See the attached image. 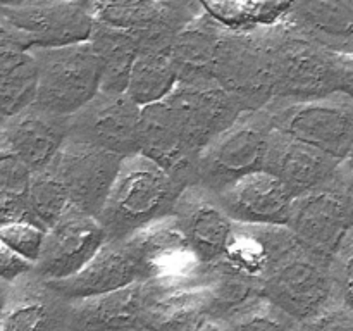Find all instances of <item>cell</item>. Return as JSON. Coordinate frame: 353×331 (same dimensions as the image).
Returning a JSON list of instances; mask_svg holds the SVG:
<instances>
[{"label": "cell", "instance_id": "37", "mask_svg": "<svg viewBox=\"0 0 353 331\" xmlns=\"http://www.w3.org/2000/svg\"><path fill=\"white\" fill-rule=\"evenodd\" d=\"M34 262L0 243V281H14L19 276L33 271Z\"/></svg>", "mask_w": 353, "mask_h": 331}, {"label": "cell", "instance_id": "33", "mask_svg": "<svg viewBox=\"0 0 353 331\" xmlns=\"http://www.w3.org/2000/svg\"><path fill=\"white\" fill-rule=\"evenodd\" d=\"M45 234H47V230L33 221L0 223V243L7 245L34 264L41 254Z\"/></svg>", "mask_w": 353, "mask_h": 331}, {"label": "cell", "instance_id": "32", "mask_svg": "<svg viewBox=\"0 0 353 331\" xmlns=\"http://www.w3.org/2000/svg\"><path fill=\"white\" fill-rule=\"evenodd\" d=\"M71 205L68 188L50 168L33 171L30 185V209L33 221L48 230Z\"/></svg>", "mask_w": 353, "mask_h": 331}, {"label": "cell", "instance_id": "13", "mask_svg": "<svg viewBox=\"0 0 353 331\" xmlns=\"http://www.w3.org/2000/svg\"><path fill=\"white\" fill-rule=\"evenodd\" d=\"M95 17L133 33L140 48L169 50L176 34L203 12L200 0H130L123 3L93 2Z\"/></svg>", "mask_w": 353, "mask_h": 331}, {"label": "cell", "instance_id": "1", "mask_svg": "<svg viewBox=\"0 0 353 331\" xmlns=\"http://www.w3.org/2000/svg\"><path fill=\"white\" fill-rule=\"evenodd\" d=\"M185 186L143 152L128 155L97 217L109 240H126L147 224L172 214Z\"/></svg>", "mask_w": 353, "mask_h": 331}, {"label": "cell", "instance_id": "7", "mask_svg": "<svg viewBox=\"0 0 353 331\" xmlns=\"http://www.w3.org/2000/svg\"><path fill=\"white\" fill-rule=\"evenodd\" d=\"M216 79L243 110L262 109L274 99L268 26L231 30L224 26L217 54Z\"/></svg>", "mask_w": 353, "mask_h": 331}, {"label": "cell", "instance_id": "20", "mask_svg": "<svg viewBox=\"0 0 353 331\" xmlns=\"http://www.w3.org/2000/svg\"><path fill=\"white\" fill-rule=\"evenodd\" d=\"M299 243L288 224L236 223L223 261L262 290L265 276Z\"/></svg>", "mask_w": 353, "mask_h": 331}, {"label": "cell", "instance_id": "11", "mask_svg": "<svg viewBox=\"0 0 353 331\" xmlns=\"http://www.w3.org/2000/svg\"><path fill=\"white\" fill-rule=\"evenodd\" d=\"M143 107L126 92L100 90L83 109L69 116V137L128 157L140 152Z\"/></svg>", "mask_w": 353, "mask_h": 331}, {"label": "cell", "instance_id": "6", "mask_svg": "<svg viewBox=\"0 0 353 331\" xmlns=\"http://www.w3.org/2000/svg\"><path fill=\"white\" fill-rule=\"evenodd\" d=\"M274 130L288 133L338 159L353 152V99L333 92L312 99H272L265 106Z\"/></svg>", "mask_w": 353, "mask_h": 331}, {"label": "cell", "instance_id": "15", "mask_svg": "<svg viewBox=\"0 0 353 331\" xmlns=\"http://www.w3.org/2000/svg\"><path fill=\"white\" fill-rule=\"evenodd\" d=\"M288 226L300 245L326 264L352 228L341 200L330 183L295 197Z\"/></svg>", "mask_w": 353, "mask_h": 331}, {"label": "cell", "instance_id": "27", "mask_svg": "<svg viewBox=\"0 0 353 331\" xmlns=\"http://www.w3.org/2000/svg\"><path fill=\"white\" fill-rule=\"evenodd\" d=\"M38 62L33 50L0 43V100L2 117L14 116L37 102Z\"/></svg>", "mask_w": 353, "mask_h": 331}, {"label": "cell", "instance_id": "30", "mask_svg": "<svg viewBox=\"0 0 353 331\" xmlns=\"http://www.w3.org/2000/svg\"><path fill=\"white\" fill-rule=\"evenodd\" d=\"M31 176L33 171L26 162L7 147H0V223L33 221L30 209Z\"/></svg>", "mask_w": 353, "mask_h": 331}, {"label": "cell", "instance_id": "42", "mask_svg": "<svg viewBox=\"0 0 353 331\" xmlns=\"http://www.w3.org/2000/svg\"><path fill=\"white\" fill-rule=\"evenodd\" d=\"M350 2H352V3H353V0H350Z\"/></svg>", "mask_w": 353, "mask_h": 331}, {"label": "cell", "instance_id": "3", "mask_svg": "<svg viewBox=\"0 0 353 331\" xmlns=\"http://www.w3.org/2000/svg\"><path fill=\"white\" fill-rule=\"evenodd\" d=\"M93 26L92 0H30L0 6V43L26 50L85 41Z\"/></svg>", "mask_w": 353, "mask_h": 331}, {"label": "cell", "instance_id": "9", "mask_svg": "<svg viewBox=\"0 0 353 331\" xmlns=\"http://www.w3.org/2000/svg\"><path fill=\"white\" fill-rule=\"evenodd\" d=\"M161 102L178 133L196 155L245 112L238 100L217 79L178 83Z\"/></svg>", "mask_w": 353, "mask_h": 331}, {"label": "cell", "instance_id": "2", "mask_svg": "<svg viewBox=\"0 0 353 331\" xmlns=\"http://www.w3.org/2000/svg\"><path fill=\"white\" fill-rule=\"evenodd\" d=\"M274 99H312L336 92L334 52L300 31L288 17L268 26Z\"/></svg>", "mask_w": 353, "mask_h": 331}, {"label": "cell", "instance_id": "26", "mask_svg": "<svg viewBox=\"0 0 353 331\" xmlns=\"http://www.w3.org/2000/svg\"><path fill=\"white\" fill-rule=\"evenodd\" d=\"M88 40L93 45L102 68L100 90L117 93L126 92L131 69L140 54L138 38L128 30L95 17V26Z\"/></svg>", "mask_w": 353, "mask_h": 331}, {"label": "cell", "instance_id": "12", "mask_svg": "<svg viewBox=\"0 0 353 331\" xmlns=\"http://www.w3.org/2000/svg\"><path fill=\"white\" fill-rule=\"evenodd\" d=\"M109 240L99 217L71 203L45 234L34 271L47 281L81 271Z\"/></svg>", "mask_w": 353, "mask_h": 331}, {"label": "cell", "instance_id": "31", "mask_svg": "<svg viewBox=\"0 0 353 331\" xmlns=\"http://www.w3.org/2000/svg\"><path fill=\"white\" fill-rule=\"evenodd\" d=\"M224 330H300V323L264 293H257L224 317Z\"/></svg>", "mask_w": 353, "mask_h": 331}, {"label": "cell", "instance_id": "24", "mask_svg": "<svg viewBox=\"0 0 353 331\" xmlns=\"http://www.w3.org/2000/svg\"><path fill=\"white\" fill-rule=\"evenodd\" d=\"M223 30L224 24L203 9L176 34L169 54L178 71V83H207L216 79Z\"/></svg>", "mask_w": 353, "mask_h": 331}, {"label": "cell", "instance_id": "23", "mask_svg": "<svg viewBox=\"0 0 353 331\" xmlns=\"http://www.w3.org/2000/svg\"><path fill=\"white\" fill-rule=\"evenodd\" d=\"M148 279L102 295L69 300L71 330H147Z\"/></svg>", "mask_w": 353, "mask_h": 331}, {"label": "cell", "instance_id": "41", "mask_svg": "<svg viewBox=\"0 0 353 331\" xmlns=\"http://www.w3.org/2000/svg\"><path fill=\"white\" fill-rule=\"evenodd\" d=\"M352 157H353V152H352Z\"/></svg>", "mask_w": 353, "mask_h": 331}, {"label": "cell", "instance_id": "17", "mask_svg": "<svg viewBox=\"0 0 353 331\" xmlns=\"http://www.w3.org/2000/svg\"><path fill=\"white\" fill-rule=\"evenodd\" d=\"M69 137V116L31 103L14 116L2 117L0 147L12 150L31 171L48 168Z\"/></svg>", "mask_w": 353, "mask_h": 331}, {"label": "cell", "instance_id": "25", "mask_svg": "<svg viewBox=\"0 0 353 331\" xmlns=\"http://www.w3.org/2000/svg\"><path fill=\"white\" fill-rule=\"evenodd\" d=\"M286 17L331 52H353L350 0H295Z\"/></svg>", "mask_w": 353, "mask_h": 331}, {"label": "cell", "instance_id": "18", "mask_svg": "<svg viewBox=\"0 0 353 331\" xmlns=\"http://www.w3.org/2000/svg\"><path fill=\"white\" fill-rule=\"evenodd\" d=\"M147 278H183L203 268L174 214L147 224L126 238Z\"/></svg>", "mask_w": 353, "mask_h": 331}, {"label": "cell", "instance_id": "4", "mask_svg": "<svg viewBox=\"0 0 353 331\" xmlns=\"http://www.w3.org/2000/svg\"><path fill=\"white\" fill-rule=\"evenodd\" d=\"M272 130L271 114L265 107L241 112L200 152L195 181L221 193L243 176L264 168Z\"/></svg>", "mask_w": 353, "mask_h": 331}, {"label": "cell", "instance_id": "16", "mask_svg": "<svg viewBox=\"0 0 353 331\" xmlns=\"http://www.w3.org/2000/svg\"><path fill=\"white\" fill-rule=\"evenodd\" d=\"M172 214L203 264L221 261L236 221L230 216L219 195L200 183H190L178 197Z\"/></svg>", "mask_w": 353, "mask_h": 331}, {"label": "cell", "instance_id": "8", "mask_svg": "<svg viewBox=\"0 0 353 331\" xmlns=\"http://www.w3.org/2000/svg\"><path fill=\"white\" fill-rule=\"evenodd\" d=\"M262 293L299 321L300 330L336 297L330 264L300 243L265 276Z\"/></svg>", "mask_w": 353, "mask_h": 331}, {"label": "cell", "instance_id": "10", "mask_svg": "<svg viewBox=\"0 0 353 331\" xmlns=\"http://www.w3.org/2000/svg\"><path fill=\"white\" fill-rule=\"evenodd\" d=\"M123 161L116 152L68 137L48 168L65 185L72 205L99 216Z\"/></svg>", "mask_w": 353, "mask_h": 331}, {"label": "cell", "instance_id": "35", "mask_svg": "<svg viewBox=\"0 0 353 331\" xmlns=\"http://www.w3.org/2000/svg\"><path fill=\"white\" fill-rule=\"evenodd\" d=\"M302 330H353V309L334 297L317 316L303 323Z\"/></svg>", "mask_w": 353, "mask_h": 331}, {"label": "cell", "instance_id": "34", "mask_svg": "<svg viewBox=\"0 0 353 331\" xmlns=\"http://www.w3.org/2000/svg\"><path fill=\"white\" fill-rule=\"evenodd\" d=\"M334 293L353 309V226L345 234L336 254L330 262Z\"/></svg>", "mask_w": 353, "mask_h": 331}, {"label": "cell", "instance_id": "19", "mask_svg": "<svg viewBox=\"0 0 353 331\" xmlns=\"http://www.w3.org/2000/svg\"><path fill=\"white\" fill-rule=\"evenodd\" d=\"M236 223L288 224L295 193L265 168L243 176L217 193Z\"/></svg>", "mask_w": 353, "mask_h": 331}, {"label": "cell", "instance_id": "5", "mask_svg": "<svg viewBox=\"0 0 353 331\" xmlns=\"http://www.w3.org/2000/svg\"><path fill=\"white\" fill-rule=\"evenodd\" d=\"M31 50L40 72L37 102L45 109L72 116L100 92L102 68L90 40Z\"/></svg>", "mask_w": 353, "mask_h": 331}, {"label": "cell", "instance_id": "28", "mask_svg": "<svg viewBox=\"0 0 353 331\" xmlns=\"http://www.w3.org/2000/svg\"><path fill=\"white\" fill-rule=\"evenodd\" d=\"M178 71L169 50L140 48L126 93L141 107L164 100L178 85Z\"/></svg>", "mask_w": 353, "mask_h": 331}, {"label": "cell", "instance_id": "40", "mask_svg": "<svg viewBox=\"0 0 353 331\" xmlns=\"http://www.w3.org/2000/svg\"><path fill=\"white\" fill-rule=\"evenodd\" d=\"M93 2H99V3H123V2H130V0H93Z\"/></svg>", "mask_w": 353, "mask_h": 331}, {"label": "cell", "instance_id": "36", "mask_svg": "<svg viewBox=\"0 0 353 331\" xmlns=\"http://www.w3.org/2000/svg\"><path fill=\"white\" fill-rule=\"evenodd\" d=\"M331 188L336 192L338 199L341 200L345 212H347L350 226H353V157L343 159L338 164L333 178L330 181Z\"/></svg>", "mask_w": 353, "mask_h": 331}, {"label": "cell", "instance_id": "22", "mask_svg": "<svg viewBox=\"0 0 353 331\" xmlns=\"http://www.w3.org/2000/svg\"><path fill=\"white\" fill-rule=\"evenodd\" d=\"M341 161L343 159L334 157L292 134L272 130L264 168L278 176L296 197L327 185Z\"/></svg>", "mask_w": 353, "mask_h": 331}, {"label": "cell", "instance_id": "29", "mask_svg": "<svg viewBox=\"0 0 353 331\" xmlns=\"http://www.w3.org/2000/svg\"><path fill=\"white\" fill-rule=\"evenodd\" d=\"M200 3L231 30H257L283 19L295 0H200Z\"/></svg>", "mask_w": 353, "mask_h": 331}, {"label": "cell", "instance_id": "39", "mask_svg": "<svg viewBox=\"0 0 353 331\" xmlns=\"http://www.w3.org/2000/svg\"><path fill=\"white\" fill-rule=\"evenodd\" d=\"M24 2H30V0H0V6H17Z\"/></svg>", "mask_w": 353, "mask_h": 331}, {"label": "cell", "instance_id": "14", "mask_svg": "<svg viewBox=\"0 0 353 331\" xmlns=\"http://www.w3.org/2000/svg\"><path fill=\"white\" fill-rule=\"evenodd\" d=\"M71 330L69 300L37 271L0 281V331Z\"/></svg>", "mask_w": 353, "mask_h": 331}, {"label": "cell", "instance_id": "38", "mask_svg": "<svg viewBox=\"0 0 353 331\" xmlns=\"http://www.w3.org/2000/svg\"><path fill=\"white\" fill-rule=\"evenodd\" d=\"M336 92L353 99V52H334Z\"/></svg>", "mask_w": 353, "mask_h": 331}, {"label": "cell", "instance_id": "21", "mask_svg": "<svg viewBox=\"0 0 353 331\" xmlns=\"http://www.w3.org/2000/svg\"><path fill=\"white\" fill-rule=\"evenodd\" d=\"M140 279H148L147 272L128 241L107 240L81 271L48 283L64 299L76 300L124 288Z\"/></svg>", "mask_w": 353, "mask_h": 331}]
</instances>
